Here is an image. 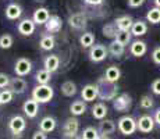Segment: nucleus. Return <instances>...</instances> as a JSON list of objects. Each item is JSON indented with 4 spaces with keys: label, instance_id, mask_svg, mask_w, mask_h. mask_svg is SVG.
I'll return each mask as SVG.
<instances>
[{
    "label": "nucleus",
    "instance_id": "obj_1",
    "mask_svg": "<svg viewBox=\"0 0 160 139\" xmlns=\"http://www.w3.org/2000/svg\"><path fill=\"white\" fill-rule=\"evenodd\" d=\"M98 86V93H99V99L106 102H113L114 99L118 96V86L117 83H112L104 81L103 78H100L96 83Z\"/></svg>",
    "mask_w": 160,
    "mask_h": 139
},
{
    "label": "nucleus",
    "instance_id": "obj_2",
    "mask_svg": "<svg viewBox=\"0 0 160 139\" xmlns=\"http://www.w3.org/2000/svg\"><path fill=\"white\" fill-rule=\"evenodd\" d=\"M54 96V89L50 85H36L32 89V99L39 104H46L52 102Z\"/></svg>",
    "mask_w": 160,
    "mask_h": 139
},
{
    "label": "nucleus",
    "instance_id": "obj_3",
    "mask_svg": "<svg viewBox=\"0 0 160 139\" xmlns=\"http://www.w3.org/2000/svg\"><path fill=\"white\" fill-rule=\"evenodd\" d=\"M117 128L122 135H132L138 129L137 127V120L131 116H122L120 117V120L117 121Z\"/></svg>",
    "mask_w": 160,
    "mask_h": 139
},
{
    "label": "nucleus",
    "instance_id": "obj_4",
    "mask_svg": "<svg viewBox=\"0 0 160 139\" xmlns=\"http://www.w3.org/2000/svg\"><path fill=\"white\" fill-rule=\"evenodd\" d=\"M132 106V97L128 93H120L113 100V107L118 113H127Z\"/></svg>",
    "mask_w": 160,
    "mask_h": 139
},
{
    "label": "nucleus",
    "instance_id": "obj_5",
    "mask_svg": "<svg viewBox=\"0 0 160 139\" xmlns=\"http://www.w3.org/2000/svg\"><path fill=\"white\" fill-rule=\"evenodd\" d=\"M107 54H109V50H107V47L104 45H100V43H98V45H93L91 49H89V60L93 61V63H102L104 58L107 57Z\"/></svg>",
    "mask_w": 160,
    "mask_h": 139
},
{
    "label": "nucleus",
    "instance_id": "obj_6",
    "mask_svg": "<svg viewBox=\"0 0 160 139\" xmlns=\"http://www.w3.org/2000/svg\"><path fill=\"white\" fill-rule=\"evenodd\" d=\"M32 71V61L27 57H20L17 58L14 64V72L17 77H27Z\"/></svg>",
    "mask_w": 160,
    "mask_h": 139
},
{
    "label": "nucleus",
    "instance_id": "obj_7",
    "mask_svg": "<svg viewBox=\"0 0 160 139\" xmlns=\"http://www.w3.org/2000/svg\"><path fill=\"white\" fill-rule=\"evenodd\" d=\"M78 131H79V120L77 118V117H70V118H67L63 125L64 137L71 139L74 137H77Z\"/></svg>",
    "mask_w": 160,
    "mask_h": 139
},
{
    "label": "nucleus",
    "instance_id": "obj_8",
    "mask_svg": "<svg viewBox=\"0 0 160 139\" xmlns=\"http://www.w3.org/2000/svg\"><path fill=\"white\" fill-rule=\"evenodd\" d=\"M155 118L149 114H143L138 118L137 121V127H138V131L142 132V134H149L155 129Z\"/></svg>",
    "mask_w": 160,
    "mask_h": 139
},
{
    "label": "nucleus",
    "instance_id": "obj_9",
    "mask_svg": "<svg viewBox=\"0 0 160 139\" xmlns=\"http://www.w3.org/2000/svg\"><path fill=\"white\" fill-rule=\"evenodd\" d=\"M27 128V120L22 116H13L8 121V129L11 131L13 135H20L21 132H24Z\"/></svg>",
    "mask_w": 160,
    "mask_h": 139
},
{
    "label": "nucleus",
    "instance_id": "obj_10",
    "mask_svg": "<svg viewBox=\"0 0 160 139\" xmlns=\"http://www.w3.org/2000/svg\"><path fill=\"white\" fill-rule=\"evenodd\" d=\"M68 24H70V27L72 28V29H75V31H81V29H84L85 27H87V24H88V18H87V15H85L84 13H74L71 17L68 18Z\"/></svg>",
    "mask_w": 160,
    "mask_h": 139
},
{
    "label": "nucleus",
    "instance_id": "obj_11",
    "mask_svg": "<svg viewBox=\"0 0 160 139\" xmlns=\"http://www.w3.org/2000/svg\"><path fill=\"white\" fill-rule=\"evenodd\" d=\"M81 97L85 103H91V102H95L98 97H99V93H98V86L93 85V83H88L84 88L81 89Z\"/></svg>",
    "mask_w": 160,
    "mask_h": 139
},
{
    "label": "nucleus",
    "instance_id": "obj_12",
    "mask_svg": "<svg viewBox=\"0 0 160 139\" xmlns=\"http://www.w3.org/2000/svg\"><path fill=\"white\" fill-rule=\"evenodd\" d=\"M35 28H36V24L33 22L32 18H24V20H21L18 22L17 29L22 36H31L35 32Z\"/></svg>",
    "mask_w": 160,
    "mask_h": 139
},
{
    "label": "nucleus",
    "instance_id": "obj_13",
    "mask_svg": "<svg viewBox=\"0 0 160 139\" xmlns=\"http://www.w3.org/2000/svg\"><path fill=\"white\" fill-rule=\"evenodd\" d=\"M61 28H63V21H61V18L58 17L57 14H52L50 18L48 20V22L45 24V29H46V32H49V33L60 32Z\"/></svg>",
    "mask_w": 160,
    "mask_h": 139
},
{
    "label": "nucleus",
    "instance_id": "obj_14",
    "mask_svg": "<svg viewBox=\"0 0 160 139\" xmlns=\"http://www.w3.org/2000/svg\"><path fill=\"white\" fill-rule=\"evenodd\" d=\"M22 111L28 118H35L39 113V103L36 100H33L32 97L28 99V100L24 102L22 104Z\"/></svg>",
    "mask_w": 160,
    "mask_h": 139
},
{
    "label": "nucleus",
    "instance_id": "obj_15",
    "mask_svg": "<svg viewBox=\"0 0 160 139\" xmlns=\"http://www.w3.org/2000/svg\"><path fill=\"white\" fill-rule=\"evenodd\" d=\"M28 88V83L24 78L21 77H15V78H11L10 81V91L13 92L14 95H22L24 92Z\"/></svg>",
    "mask_w": 160,
    "mask_h": 139
},
{
    "label": "nucleus",
    "instance_id": "obj_16",
    "mask_svg": "<svg viewBox=\"0 0 160 139\" xmlns=\"http://www.w3.org/2000/svg\"><path fill=\"white\" fill-rule=\"evenodd\" d=\"M114 24H116L117 29H118L120 32H131L134 20H132L131 15H121V17L116 18Z\"/></svg>",
    "mask_w": 160,
    "mask_h": 139
},
{
    "label": "nucleus",
    "instance_id": "obj_17",
    "mask_svg": "<svg viewBox=\"0 0 160 139\" xmlns=\"http://www.w3.org/2000/svg\"><path fill=\"white\" fill-rule=\"evenodd\" d=\"M56 127H57L56 118L52 116H46L39 122V131L45 132V134H50V132H53L56 129Z\"/></svg>",
    "mask_w": 160,
    "mask_h": 139
},
{
    "label": "nucleus",
    "instance_id": "obj_18",
    "mask_svg": "<svg viewBox=\"0 0 160 139\" xmlns=\"http://www.w3.org/2000/svg\"><path fill=\"white\" fill-rule=\"evenodd\" d=\"M50 18V13L46 7H39L33 11V15H32V20L36 25H45L48 22V20Z\"/></svg>",
    "mask_w": 160,
    "mask_h": 139
},
{
    "label": "nucleus",
    "instance_id": "obj_19",
    "mask_svg": "<svg viewBox=\"0 0 160 139\" xmlns=\"http://www.w3.org/2000/svg\"><path fill=\"white\" fill-rule=\"evenodd\" d=\"M21 14H22V8H21V6L17 4V3H10V4L6 7V10H4L6 18L10 20V21L18 20V18L21 17Z\"/></svg>",
    "mask_w": 160,
    "mask_h": 139
},
{
    "label": "nucleus",
    "instance_id": "obj_20",
    "mask_svg": "<svg viewBox=\"0 0 160 139\" xmlns=\"http://www.w3.org/2000/svg\"><path fill=\"white\" fill-rule=\"evenodd\" d=\"M120 78H121V70H120L117 66H110L106 68V71H104V77H103L104 81L117 83V81H118Z\"/></svg>",
    "mask_w": 160,
    "mask_h": 139
},
{
    "label": "nucleus",
    "instance_id": "obj_21",
    "mask_svg": "<svg viewBox=\"0 0 160 139\" xmlns=\"http://www.w3.org/2000/svg\"><path fill=\"white\" fill-rule=\"evenodd\" d=\"M148 52V45L143 41H134L131 42L130 46V53L134 57H142Z\"/></svg>",
    "mask_w": 160,
    "mask_h": 139
},
{
    "label": "nucleus",
    "instance_id": "obj_22",
    "mask_svg": "<svg viewBox=\"0 0 160 139\" xmlns=\"http://www.w3.org/2000/svg\"><path fill=\"white\" fill-rule=\"evenodd\" d=\"M107 113H109V109H107V106L103 103V102L95 103L93 106H92V117H93L95 120L102 121V120L106 118Z\"/></svg>",
    "mask_w": 160,
    "mask_h": 139
},
{
    "label": "nucleus",
    "instance_id": "obj_23",
    "mask_svg": "<svg viewBox=\"0 0 160 139\" xmlns=\"http://www.w3.org/2000/svg\"><path fill=\"white\" fill-rule=\"evenodd\" d=\"M43 67L46 71H49V72H56L58 70V67H60V58H58V56L56 54H50L48 56V57L43 60Z\"/></svg>",
    "mask_w": 160,
    "mask_h": 139
},
{
    "label": "nucleus",
    "instance_id": "obj_24",
    "mask_svg": "<svg viewBox=\"0 0 160 139\" xmlns=\"http://www.w3.org/2000/svg\"><path fill=\"white\" fill-rule=\"evenodd\" d=\"M99 132L100 135H104V137H109V135L114 134L116 129H117V125L113 120H102L99 124Z\"/></svg>",
    "mask_w": 160,
    "mask_h": 139
},
{
    "label": "nucleus",
    "instance_id": "obj_25",
    "mask_svg": "<svg viewBox=\"0 0 160 139\" xmlns=\"http://www.w3.org/2000/svg\"><path fill=\"white\" fill-rule=\"evenodd\" d=\"M70 113L72 117H79L87 113V103L84 100H75L70 104Z\"/></svg>",
    "mask_w": 160,
    "mask_h": 139
},
{
    "label": "nucleus",
    "instance_id": "obj_26",
    "mask_svg": "<svg viewBox=\"0 0 160 139\" xmlns=\"http://www.w3.org/2000/svg\"><path fill=\"white\" fill-rule=\"evenodd\" d=\"M146 32H148V25H146L145 21H142V20L134 21V24H132V28H131L132 36H137V38H139V36L145 35Z\"/></svg>",
    "mask_w": 160,
    "mask_h": 139
},
{
    "label": "nucleus",
    "instance_id": "obj_27",
    "mask_svg": "<svg viewBox=\"0 0 160 139\" xmlns=\"http://www.w3.org/2000/svg\"><path fill=\"white\" fill-rule=\"evenodd\" d=\"M60 89H61V93H63L66 97L75 96L77 92H78L75 82H72V81H64L63 83H61V88Z\"/></svg>",
    "mask_w": 160,
    "mask_h": 139
},
{
    "label": "nucleus",
    "instance_id": "obj_28",
    "mask_svg": "<svg viewBox=\"0 0 160 139\" xmlns=\"http://www.w3.org/2000/svg\"><path fill=\"white\" fill-rule=\"evenodd\" d=\"M52 79V72L46 71L45 68L43 70H39L38 72L35 74V81L38 85H49Z\"/></svg>",
    "mask_w": 160,
    "mask_h": 139
},
{
    "label": "nucleus",
    "instance_id": "obj_29",
    "mask_svg": "<svg viewBox=\"0 0 160 139\" xmlns=\"http://www.w3.org/2000/svg\"><path fill=\"white\" fill-rule=\"evenodd\" d=\"M79 45L84 49H91L95 45V35L92 32H84L79 36Z\"/></svg>",
    "mask_w": 160,
    "mask_h": 139
},
{
    "label": "nucleus",
    "instance_id": "obj_30",
    "mask_svg": "<svg viewBox=\"0 0 160 139\" xmlns=\"http://www.w3.org/2000/svg\"><path fill=\"white\" fill-rule=\"evenodd\" d=\"M54 45H56V41H54V36L53 35H45L42 36L41 42H39V46H41L42 50L45 52H50L52 49L54 47Z\"/></svg>",
    "mask_w": 160,
    "mask_h": 139
},
{
    "label": "nucleus",
    "instance_id": "obj_31",
    "mask_svg": "<svg viewBox=\"0 0 160 139\" xmlns=\"http://www.w3.org/2000/svg\"><path fill=\"white\" fill-rule=\"evenodd\" d=\"M107 50H109V54H112L113 57H121L125 52V47L122 45H120L118 42L112 41V43H110L109 47H107Z\"/></svg>",
    "mask_w": 160,
    "mask_h": 139
},
{
    "label": "nucleus",
    "instance_id": "obj_32",
    "mask_svg": "<svg viewBox=\"0 0 160 139\" xmlns=\"http://www.w3.org/2000/svg\"><path fill=\"white\" fill-rule=\"evenodd\" d=\"M102 32H103V35L106 36V38L113 39V41H114L117 33H118V29H117V27H116L114 22H109V24H106V25H103Z\"/></svg>",
    "mask_w": 160,
    "mask_h": 139
},
{
    "label": "nucleus",
    "instance_id": "obj_33",
    "mask_svg": "<svg viewBox=\"0 0 160 139\" xmlns=\"http://www.w3.org/2000/svg\"><path fill=\"white\" fill-rule=\"evenodd\" d=\"M146 21L150 24H153V25L160 24V8L159 7L150 8V10L146 13Z\"/></svg>",
    "mask_w": 160,
    "mask_h": 139
},
{
    "label": "nucleus",
    "instance_id": "obj_34",
    "mask_svg": "<svg viewBox=\"0 0 160 139\" xmlns=\"http://www.w3.org/2000/svg\"><path fill=\"white\" fill-rule=\"evenodd\" d=\"M99 137H100V132L95 127H87L82 131V135H81L82 139H99Z\"/></svg>",
    "mask_w": 160,
    "mask_h": 139
},
{
    "label": "nucleus",
    "instance_id": "obj_35",
    "mask_svg": "<svg viewBox=\"0 0 160 139\" xmlns=\"http://www.w3.org/2000/svg\"><path fill=\"white\" fill-rule=\"evenodd\" d=\"M13 43H14V38L10 33H3V35L0 36V49H3V50L10 49L11 46H13Z\"/></svg>",
    "mask_w": 160,
    "mask_h": 139
},
{
    "label": "nucleus",
    "instance_id": "obj_36",
    "mask_svg": "<svg viewBox=\"0 0 160 139\" xmlns=\"http://www.w3.org/2000/svg\"><path fill=\"white\" fill-rule=\"evenodd\" d=\"M131 38H132V33L131 32H120V31H118V33H117L114 41L118 42L120 45H122L125 47L128 43H131Z\"/></svg>",
    "mask_w": 160,
    "mask_h": 139
},
{
    "label": "nucleus",
    "instance_id": "obj_37",
    "mask_svg": "<svg viewBox=\"0 0 160 139\" xmlns=\"http://www.w3.org/2000/svg\"><path fill=\"white\" fill-rule=\"evenodd\" d=\"M153 103H155V102H153V97L149 96V95H143V96L141 97V100H139V106H141V109H143V110L152 109Z\"/></svg>",
    "mask_w": 160,
    "mask_h": 139
},
{
    "label": "nucleus",
    "instance_id": "obj_38",
    "mask_svg": "<svg viewBox=\"0 0 160 139\" xmlns=\"http://www.w3.org/2000/svg\"><path fill=\"white\" fill-rule=\"evenodd\" d=\"M14 93L10 91V89H4V91L0 92V104H8L11 100H13Z\"/></svg>",
    "mask_w": 160,
    "mask_h": 139
},
{
    "label": "nucleus",
    "instance_id": "obj_39",
    "mask_svg": "<svg viewBox=\"0 0 160 139\" xmlns=\"http://www.w3.org/2000/svg\"><path fill=\"white\" fill-rule=\"evenodd\" d=\"M10 81L11 78L4 72H0V89H4L7 86H10Z\"/></svg>",
    "mask_w": 160,
    "mask_h": 139
},
{
    "label": "nucleus",
    "instance_id": "obj_40",
    "mask_svg": "<svg viewBox=\"0 0 160 139\" xmlns=\"http://www.w3.org/2000/svg\"><path fill=\"white\" fill-rule=\"evenodd\" d=\"M150 89H152V92L155 95H160V78L155 79V81L152 82V85H150Z\"/></svg>",
    "mask_w": 160,
    "mask_h": 139
},
{
    "label": "nucleus",
    "instance_id": "obj_41",
    "mask_svg": "<svg viewBox=\"0 0 160 139\" xmlns=\"http://www.w3.org/2000/svg\"><path fill=\"white\" fill-rule=\"evenodd\" d=\"M152 60L155 64H158V66H160V46L159 47H156L155 50L152 52Z\"/></svg>",
    "mask_w": 160,
    "mask_h": 139
},
{
    "label": "nucleus",
    "instance_id": "obj_42",
    "mask_svg": "<svg viewBox=\"0 0 160 139\" xmlns=\"http://www.w3.org/2000/svg\"><path fill=\"white\" fill-rule=\"evenodd\" d=\"M145 3V0H128V7L131 8H138Z\"/></svg>",
    "mask_w": 160,
    "mask_h": 139
},
{
    "label": "nucleus",
    "instance_id": "obj_43",
    "mask_svg": "<svg viewBox=\"0 0 160 139\" xmlns=\"http://www.w3.org/2000/svg\"><path fill=\"white\" fill-rule=\"evenodd\" d=\"M32 139H48V134H45V132H42L38 129L36 132H33Z\"/></svg>",
    "mask_w": 160,
    "mask_h": 139
},
{
    "label": "nucleus",
    "instance_id": "obj_44",
    "mask_svg": "<svg viewBox=\"0 0 160 139\" xmlns=\"http://www.w3.org/2000/svg\"><path fill=\"white\" fill-rule=\"evenodd\" d=\"M103 2L104 0H84V3L88 6H100L103 4Z\"/></svg>",
    "mask_w": 160,
    "mask_h": 139
},
{
    "label": "nucleus",
    "instance_id": "obj_45",
    "mask_svg": "<svg viewBox=\"0 0 160 139\" xmlns=\"http://www.w3.org/2000/svg\"><path fill=\"white\" fill-rule=\"evenodd\" d=\"M153 118H155V122L158 125H160V107L159 109H156V111H155V116H153Z\"/></svg>",
    "mask_w": 160,
    "mask_h": 139
},
{
    "label": "nucleus",
    "instance_id": "obj_46",
    "mask_svg": "<svg viewBox=\"0 0 160 139\" xmlns=\"http://www.w3.org/2000/svg\"><path fill=\"white\" fill-rule=\"evenodd\" d=\"M153 3H155V7L160 8V0H153Z\"/></svg>",
    "mask_w": 160,
    "mask_h": 139
},
{
    "label": "nucleus",
    "instance_id": "obj_47",
    "mask_svg": "<svg viewBox=\"0 0 160 139\" xmlns=\"http://www.w3.org/2000/svg\"><path fill=\"white\" fill-rule=\"evenodd\" d=\"M99 139H110V138H109V137H104V135H100Z\"/></svg>",
    "mask_w": 160,
    "mask_h": 139
},
{
    "label": "nucleus",
    "instance_id": "obj_48",
    "mask_svg": "<svg viewBox=\"0 0 160 139\" xmlns=\"http://www.w3.org/2000/svg\"><path fill=\"white\" fill-rule=\"evenodd\" d=\"M71 139H82L81 137H74V138H71Z\"/></svg>",
    "mask_w": 160,
    "mask_h": 139
},
{
    "label": "nucleus",
    "instance_id": "obj_49",
    "mask_svg": "<svg viewBox=\"0 0 160 139\" xmlns=\"http://www.w3.org/2000/svg\"><path fill=\"white\" fill-rule=\"evenodd\" d=\"M0 106H2V104H0Z\"/></svg>",
    "mask_w": 160,
    "mask_h": 139
}]
</instances>
